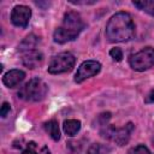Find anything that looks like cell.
<instances>
[{"label": "cell", "mask_w": 154, "mask_h": 154, "mask_svg": "<svg viewBox=\"0 0 154 154\" xmlns=\"http://www.w3.org/2000/svg\"><path fill=\"white\" fill-rule=\"evenodd\" d=\"M106 37L109 42H126L135 35V24L128 12L113 14L106 25Z\"/></svg>", "instance_id": "obj_1"}, {"label": "cell", "mask_w": 154, "mask_h": 154, "mask_svg": "<svg viewBox=\"0 0 154 154\" xmlns=\"http://www.w3.org/2000/svg\"><path fill=\"white\" fill-rule=\"evenodd\" d=\"M83 28H84V23L81 16L73 11L67 12L64 16L61 25L55 29L53 34V38L58 43H66L69 41L75 40L83 30Z\"/></svg>", "instance_id": "obj_2"}, {"label": "cell", "mask_w": 154, "mask_h": 154, "mask_svg": "<svg viewBox=\"0 0 154 154\" xmlns=\"http://www.w3.org/2000/svg\"><path fill=\"white\" fill-rule=\"evenodd\" d=\"M48 91L47 84L38 77H35L26 82L18 91V97L25 101H41L45 99L46 94Z\"/></svg>", "instance_id": "obj_3"}, {"label": "cell", "mask_w": 154, "mask_h": 154, "mask_svg": "<svg viewBox=\"0 0 154 154\" xmlns=\"http://www.w3.org/2000/svg\"><path fill=\"white\" fill-rule=\"evenodd\" d=\"M132 130H134L132 123H128L123 128H114L113 125H107L100 131V135L103 138L111 140V141L116 142V144L122 147L129 142V138H130Z\"/></svg>", "instance_id": "obj_4"}, {"label": "cell", "mask_w": 154, "mask_h": 154, "mask_svg": "<svg viewBox=\"0 0 154 154\" xmlns=\"http://www.w3.org/2000/svg\"><path fill=\"white\" fill-rule=\"evenodd\" d=\"M129 64L135 71H146L154 66V48L146 47L140 52L130 55Z\"/></svg>", "instance_id": "obj_5"}, {"label": "cell", "mask_w": 154, "mask_h": 154, "mask_svg": "<svg viewBox=\"0 0 154 154\" xmlns=\"http://www.w3.org/2000/svg\"><path fill=\"white\" fill-rule=\"evenodd\" d=\"M76 59L69 52H63L54 55L48 65V72L52 75H59L64 72H69L75 66Z\"/></svg>", "instance_id": "obj_6"}, {"label": "cell", "mask_w": 154, "mask_h": 154, "mask_svg": "<svg viewBox=\"0 0 154 154\" xmlns=\"http://www.w3.org/2000/svg\"><path fill=\"white\" fill-rule=\"evenodd\" d=\"M101 70V64L96 60H87L82 63L75 75V82L82 83L87 78H90L95 75H97Z\"/></svg>", "instance_id": "obj_7"}, {"label": "cell", "mask_w": 154, "mask_h": 154, "mask_svg": "<svg viewBox=\"0 0 154 154\" xmlns=\"http://www.w3.org/2000/svg\"><path fill=\"white\" fill-rule=\"evenodd\" d=\"M31 17V10L25 5H17L11 12V22L18 28H26Z\"/></svg>", "instance_id": "obj_8"}, {"label": "cell", "mask_w": 154, "mask_h": 154, "mask_svg": "<svg viewBox=\"0 0 154 154\" xmlns=\"http://www.w3.org/2000/svg\"><path fill=\"white\" fill-rule=\"evenodd\" d=\"M25 78V73L22 70L18 69H13L10 70L8 72H6L2 77V82L6 87L8 88H16L17 85H19Z\"/></svg>", "instance_id": "obj_9"}, {"label": "cell", "mask_w": 154, "mask_h": 154, "mask_svg": "<svg viewBox=\"0 0 154 154\" xmlns=\"http://www.w3.org/2000/svg\"><path fill=\"white\" fill-rule=\"evenodd\" d=\"M22 61H23V65L29 67V69H36L38 67L42 61H43V54L40 52V51H29V52H25L23 54V58H22Z\"/></svg>", "instance_id": "obj_10"}, {"label": "cell", "mask_w": 154, "mask_h": 154, "mask_svg": "<svg viewBox=\"0 0 154 154\" xmlns=\"http://www.w3.org/2000/svg\"><path fill=\"white\" fill-rule=\"evenodd\" d=\"M38 37L37 36H35L34 34H30V35H28L20 43H19V46H18V49L20 51V52H29V51H34L35 49V47L37 46V43H38Z\"/></svg>", "instance_id": "obj_11"}, {"label": "cell", "mask_w": 154, "mask_h": 154, "mask_svg": "<svg viewBox=\"0 0 154 154\" xmlns=\"http://www.w3.org/2000/svg\"><path fill=\"white\" fill-rule=\"evenodd\" d=\"M63 129L67 136L72 137V136L77 135V132L81 130V122L77 119H67L64 122Z\"/></svg>", "instance_id": "obj_12"}, {"label": "cell", "mask_w": 154, "mask_h": 154, "mask_svg": "<svg viewBox=\"0 0 154 154\" xmlns=\"http://www.w3.org/2000/svg\"><path fill=\"white\" fill-rule=\"evenodd\" d=\"M43 128L48 132V135L51 136L52 140H54V141H59L60 140V130H59V124H58L57 120L52 119V120L46 122L43 124Z\"/></svg>", "instance_id": "obj_13"}, {"label": "cell", "mask_w": 154, "mask_h": 154, "mask_svg": "<svg viewBox=\"0 0 154 154\" xmlns=\"http://www.w3.org/2000/svg\"><path fill=\"white\" fill-rule=\"evenodd\" d=\"M138 10L144 11L146 13L154 17V1L150 0H141V1H134L132 2Z\"/></svg>", "instance_id": "obj_14"}, {"label": "cell", "mask_w": 154, "mask_h": 154, "mask_svg": "<svg viewBox=\"0 0 154 154\" xmlns=\"http://www.w3.org/2000/svg\"><path fill=\"white\" fill-rule=\"evenodd\" d=\"M109 152H111V148L101 143H94L88 149V154H108Z\"/></svg>", "instance_id": "obj_15"}, {"label": "cell", "mask_w": 154, "mask_h": 154, "mask_svg": "<svg viewBox=\"0 0 154 154\" xmlns=\"http://www.w3.org/2000/svg\"><path fill=\"white\" fill-rule=\"evenodd\" d=\"M128 154H152V153L144 144H138V146L131 148L128 152Z\"/></svg>", "instance_id": "obj_16"}, {"label": "cell", "mask_w": 154, "mask_h": 154, "mask_svg": "<svg viewBox=\"0 0 154 154\" xmlns=\"http://www.w3.org/2000/svg\"><path fill=\"white\" fill-rule=\"evenodd\" d=\"M109 55H111V58H113V60H116V61H120V60L123 59V52H122V49L118 48V47L112 48V49L109 51Z\"/></svg>", "instance_id": "obj_17"}, {"label": "cell", "mask_w": 154, "mask_h": 154, "mask_svg": "<svg viewBox=\"0 0 154 154\" xmlns=\"http://www.w3.org/2000/svg\"><path fill=\"white\" fill-rule=\"evenodd\" d=\"M10 109H11V107H10V103L8 102H4L2 103V106H1V109H0V116L4 118V117H6L7 116V113H10Z\"/></svg>", "instance_id": "obj_18"}, {"label": "cell", "mask_w": 154, "mask_h": 154, "mask_svg": "<svg viewBox=\"0 0 154 154\" xmlns=\"http://www.w3.org/2000/svg\"><path fill=\"white\" fill-rule=\"evenodd\" d=\"M144 102H146V103H152V102H154V89H153V90H150V91H149V94L146 96Z\"/></svg>", "instance_id": "obj_19"}, {"label": "cell", "mask_w": 154, "mask_h": 154, "mask_svg": "<svg viewBox=\"0 0 154 154\" xmlns=\"http://www.w3.org/2000/svg\"><path fill=\"white\" fill-rule=\"evenodd\" d=\"M22 154H37V153L34 150V143H32L31 148H26L25 150H23V153H22Z\"/></svg>", "instance_id": "obj_20"}, {"label": "cell", "mask_w": 154, "mask_h": 154, "mask_svg": "<svg viewBox=\"0 0 154 154\" xmlns=\"http://www.w3.org/2000/svg\"><path fill=\"white\" fill-rule=\"evenodd\" d=\"M153 143H154V140H153Z\"/></svg>", "instance_id": "obj_21"}]
</instances>
